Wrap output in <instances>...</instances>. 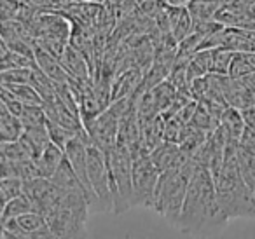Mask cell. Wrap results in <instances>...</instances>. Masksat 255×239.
Wrapping results in <instances>:
<instances>
[{"label": "cell", "mask_w": 255, "mask_h": 239, "mask_svg": "<svg viewBox=\"0 0 255 239\" xmlns=\"http://www.w3.org/2000/svg\"><path fill=\"white\" fill-rule=\"evenodd\" d=\"M220 129H222L227 143L240 145L245 129H247L243 112L240 109H234V107H227L222 114V119H220Z\"/></svg>", "instance_id": "cell-10"}, {"label": "cell", "mask_w": 255, "mask_h": 239, "mask_svg": "<svg viewBox=\"0 0 255 239\" xmlns=\"http://www.w3.org/2000/svg\"><path fill=\"white\" fill-rule=\"evenodd\" d=\"M107 159H109L110 178H112L114 213H126V211H129L135 206L131 152L124 143L117 141L116 147L107 154Z\"/></svg>", "instance_id": "cell-5"}, {"label": "cell", "mask_w": 255, "mask_h": 239, "mask_svg": "<svg viewBox=\"0 0 255 239\" xmlns=\"http://www.w3.org/2000/svg\"><path fill=\"white\" fill-rule=\"evenodd\" d=\"M33 68L18 67L2 70V84H28L32 81Z\"/></svg>", "instance_id": "cell-22"}, {"label": "cell", "mask_w": 255, "mask_h": 239, "mask_svg": "<svg viewBox=\"0 0 255 239\" xmlns=\"http://www.w3.org/2000/svg\"><path fill=\"white\" fill-rule=\"evenodd\" d=\"M0 5H2V21H7V19L18 18L23 2L21 0H0Z\"/></svg>", "instance_id": "cell-24"}, {"label": "cell", "mask_w": 255, "mask_h": 239, "mask_svg": "<svg viewBox=\"0 0 255 239\" xmlns=\"http://www.w3.org/2000/svg\"><path fill=\"white\" fill-rule=\"evenodd\" d=\"M238 147L240 145L236 143L226 145L222 169L215 176L217 199L227 220L255 218V197L241 173L240 161H238Z\"/></svg>", "instance_id": "cell-2"}, {"label": "cell", "mask_w": 255, "mask_h": 239, "mask_svg": "<svg viewBox=\"0 0 255 239\" xmlns=\"http://www.w3.org/2000/svg\"><path fill=\"white\" fill-rule=\"evenodd\" d=\"M166 9L168 18H170L171 33L180 42V40H184L192 32V26H194L192 14L189 11V7H185V5H166Z\"/></svg>", "instance_id": "cell-12"}, {"label": "cell", "mask_w": 255, "mask_h": 239, "mask_svg": "<svg viewBox=\"0 0 255 239\" xmlns=\"http://www.w3.org/2000/svg\"><path fill=\"white\" fill-rule=\"evenodd\" d=\"M47 129H49L51 141L56 143L58 147H61L63 150L67 148V145L70 143L72 138L79 134V131H74V129H70V127H65V126H61V124L51 122V120H47Z\"/></svg>", "instance_id": "cell-20"}, {"label": "cell", "mask_w": 255, "mask_h": 239, "mask_svg": "<svg viewBox=\"0 0 255 239\" xmlns=\"http://www.w3.org/2000/svg\"><path fill=\"white\" fill-rule=\"evenodd\" d=\"M51 180H53L58 187H61V189H65V190H81V192L86 194L84 185H82V182L79 180L77 173L74 171L72 164L68 162L67 155H65V161L60 164V168H58L56 171H54V175L51 176Z\"/></svg>", "instance_id": "cell-15"}, {"label": "cell", "mask_w": 255, "mask_h": 239, "mask_svg": "<svg viewBox=\"0 0 255 239\" xmlns=\"http://www.w3.org/2000/svg\"><path fill=\"white\" fill-rule=\"evenodd\" d=\"M241 112H243V117H245V122H247V126L252 127V129H255V105L247 107V109H243Z\"/></svg>", "instance_id": "cell-25"}, {"label": "cell", "mask_w": 255, "mask_h": 239, "mask_svg": "<svg viewBox=\"0 0 255 239\" xmlns=\"http://www.w3.org/2000/svg\"><path fill=\"white\" fill-rule=\"evenodd\" d=\"M28 211H35L33 210V203L25 192L21 196L14 197L9 203L2 204V215H0V220H7V218H16L19 215H25Z\"/></svg>", "instance_id": "cell-16"}, {"label": "cell", "mask_w": 255, "mask_h": 239, "mask_svg": "<svg viewBox=\"0 0 255 239\" xmlns=\"http://www.w3.org/2000/svg\"><path fill=\"white\" fill-rule=\"evenodd\" d=\"M21 120L25 124V127L46 126L47 114L44 105H25V110L21 114Z\"/></svg>", "instance_id": "cell-21"}, {"label": "cell", "mask_w": 255, "mask_h": 239, "mask_svg": "<svg viewBox=\"0 0 255 239\" xmlns=\"http://www.w3.org/2000/svg\"><path fill=\"white\" fill-rule=\"evenodd\" d=\"M196 168H198V164L194 159H191L184 166L166 169L159 175L152 210L157 211L163 218H166L168 224H171L173 227H177V222L180 218L189 182H191Z\"/></svg>", "instance_id": "cell-3"}, {"label": "cell", "mask_w": 255, "mask_h": 239, "mask_svg": "<svg viewBox=\"0 0 255 239\" xmlns=\"http://www.w3.org/2000/svg\"><path fill=\"white\" fill-rule=\"evenodd\" d=\"M91 211L88 197L81 190H65L60 203L46 215L54 238H86V222Z\"/></svg>", "instance_id": "cell-4"}, {"label": "cell", "mask_w": 255, "mask_h": 239, "mask_svg": "<svg viewBox=\"0 0 255 239\" xmlns=\"http://www.w3.org/2000/svg\"><path fill=\"white\" fill-rule=\"evenodd\" d=\"M161 171L156 168L150 152L133 157V194H135V206H143L152 210L154 194L159 182Z\"/></svg>", "instance_id": "cell-7"}, {"label": "cell", "mask_w": 255, "mask_h": 239, "mask_svg": "<svg viewBox=\"0 0 255 239\" xmlns=\"http://www.w3.org/2000/svg\"><path fill=\"white\" fill-rule=\"evenodd\" d=\"M63 161H65V150L61 147H58L56 143H53V141L35 159L37 166H39L40 176H46V178H51Z\"/></svg>", "instance_id": "cell-13"}, {"label": "cell", "mask_w": 255, "mask_h": 239, "mask_svg": "<svg viewBox=\"0 0 255 239\" xmlns=\"http://www.w3.org/2000/svg\"><path fill=\"white\" fill-rule=\"evenodd\" d=\"M16 224L19 225L25 239H49L54 238L46 217L39 211H28L25 215L16 217Z\"/></svg>", "instance_id": "cell-9"}, {"label": "cell", "mask_w": 255, "mask_h": 239, "mask_svg": "<svg viewBox=\"0 0 255 239\" xmlns=\"http://www.w3.org/2000/svg\"><path fill=\"white\" fill-rule=\"evenodd\" d=\"M217 199L215 178L208 168L199 166L192 173L177 229L189 236H212L227 225Z\"/></svg>", "instance_id": "cell-1"}, {"label": "cell", "mask_w": 255, "mask_h": 239, "mask_svg": "<svg viewBox=\"0 0 255 239\" xmlns=\"http://www.w3.org/2000/svg\"><path fill=\"white\" fill-rule=\"evenodd\" d=\"M60 61L72 79H77V81H93L91 63H89L88 58L75 46L68 44L63 53H61Z\"/></svg>", "instance_id": "cell-8"}, {"label": "cell", "mask_w": 255, "mask_h": 239, "mask_svg": "<svg viewBox=\"0 0 255 239\" xmlns=\"http://www.w3.org/2000/svg\"><path fill=\"white\" fill-rule=\"evenodd\" d=\"M88 173L91 189L95 192V208L93 211L100 213H114V194L112 178H110V166L107 154L96 145H88Z\"/></svg>", "instance_id": "cell-6"}, {"label": "cell", "mask_w": 255, "mask_h": 239, "mask_svg": "<svg viewBox=\"0 0 255 239\" xmlns=\"http://www.w3.org/2000/svg\"><path fill=\"white\" fill-rule=\"evenodd\" d=\"M234 54L236 53L226 49V47H212V72L210 74L229 75Z\"/></svg>", "instance_id": "cell-18"}, {"label": "cell", "mask_w": 255, "mask_h": 239, "mask_svg": "<svg viewBox=\"0 0 255 239\" xmlns=\"http://www.w3.org/2000/svg\"><path fill=\"white\" fill-rule=\"evenodd\" d=\"M25 133V124L21 117L9 112L7 107L2 105L0 110V141H16Z\"/></svg>", "instance_id": "cell-14"}, {"label": "cell", "mask_w": 255, "mask_h": 239, "mask_svg": "<svg viewBox=\"0 0 255 239\" xmlns=\"http://www.w3.org/2000/svg\"><path fill=\"white\" fill-rule=\"evenodd\" d=\"M25 192V180L18 176H7L0 180V194H2V204L9 203L14 197L21 196Z\"/></svg>", "instance_id": "cell-19"}, {"label": "cell", "mask_w": 255, "mask_h": 239, "mask_svg": "<svg viewBox=\"0 0 255 239\" xmlns=\"http://www.w3.org/2000/svg\"><path fill=\"white\" fill-rule=\"evenodd\" d=\"M254 152H255V148H254Z\"/></svg>", "instance_id": "cell-26"}, {"label": "cell", "mask_w": 255, "mask_h": 239, "mask_svg": "<svg viewBox=\"0 0 255 239\" xmlns=\"http://www.w3.org/2000/svg\"><path fill=\"white\" fill-rule=\"evenodd\" d=\"M2 105L7 107L9 112H12L14 116H18V117H21L23 110H25V103L19 102L16 96H12L11 93H9L7 89H4V88H2Z\"/></svg>", "instance_id": "cell-23"}, {"label": "cell", "mask_w": 255, "mask_h": 239, "mask_svg": "<svg viewBox=\"0 0 255 239\" xmlns=\"http://www.w3.org/2000/svg\"><path fill=\"white\" fill-rule=\"evenodd\" d=\"M2 88L7 89L12 96H16L25 105H42V98H40L39 91L30 82L28 84H2Z\"/></svg>", "instance_id": "cell-17"}, {"label": "cell", "mask_w": 255, "mask_h": 239, "mask_svg": "<svg viewBox=\"0 0 255 239\" xmlns=\"http://www.w3.org/2000/svg\"><path fill=\"white\" fill-rule=\"evenodd\" d=\"M35 60L37 67L44 72L49 79H53L56 84H63V82H70V75L65 70V67L61 65L60 58L54 56L53 53H49L44 47L37 46L35 49Z\"/></svg>", "instance_id": "cell-11"}]
</instances>
